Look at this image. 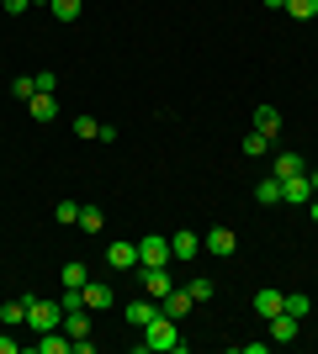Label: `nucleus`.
Listing matches in <instances>:
<instances>
[{
	"label": "nucleus",
	"mask_w": 318,
	"mask_h": 354,
	"mask_svg": "<svg viewBox=\"0 0 318 354\" xmlns=\"http://www.w3.org/2000/svg\"><path fill=\"white\" fill-rule=\"evenodd\" d=\"M138 349H149V354H181L186 339H181V328H175V317H154L149 328H143V339H138Z\"/></svg>",
	"instance_id": "1"
},
{
	"label": "nucleus",
	"mask_w": 318,
	"mask_h": 354,
	"mask_svg": "<svg viewBox=\"0 0 318 354\" xmlns=\"http://www.w3.org/2000/svg\"><path fill=\"white\" fill-rule=\"evenodd\" d=\"M27 323H32V333H53V328H64V307L43 301V296H27Z\"/></svg>",
	"instance_id": "2"
},
{
	"label": "nucleus",
	"mask_w": 318,
	"mask_h": 354,
	"mask_svg": "<svg viewBox=\"0 0 318 354\" xmlns=\"http://www.w3.org/2000/svg\"><path fill=\"white\" fill-rule=\"evenodd\" d=\"M175 254H170V238H159V233H149L143 243H138V265H170Z\"/></svg>",
	"instance_id": "3"
},
{
	"label": "nucleus",
	"mask_w": 318,
	"mask_h": 354,
	"mask_svg": "<svg viewBox=\"0 0 318 354\" xmlns=\"http://www.w3.org/2000/svg\"><path fill=\"white\" fill-rule=\"evenodd\" d=\"M191 307H197V301H191V291H186V286H170V291L159 296V312H165V317H175V323H181Z\"/></svg>",
	"instance_id": "4"
},
{
	"label": "nucleus",
	"mask_w": 318,
	"mask_h": 354,
	"mask_svg": "<svg viewBox=\"0 0 318 354\" xmlns=\"http://www.w3.org/2000/svg\"><path fill=\"white\" fill-rule=\"evenodd\" d=\"M281 201H287V207H308V201H313V185H308V175L281 180Z\"/></svg>",
	"instance_id": "5"
},
{
	"label": "nucleus",
	"mask_w": 318,
	"mask_h": 354,
	"mask_svg": "<svg viewBox=\"0 0 318 354\" xmlns=\"http://www.w3.org/2000/svg\"><path fill=\"white\" fill-rule=\"evenodd\" d=\"M106 265L112 270H138V243H106Z\"/></svg>",
	"instance_id": "6"
},
{
	"label": "nucleus",
	"mask_w": 318,
	"mask_h": 354,
	"mask_svg": "<svg viewBox=\"0 0 318 354\" xmlns=\"http://www.w3.org/2000/svg\"><path fill=\"white\" fill-rule=\"evenodd\" d=\"M154 317H159V301H154V296H143V301H133V307H127V328H138V333H143Z\"/></svg>",
	"instance_id": "7"
},
{
	"label": "nucleus",
	"mask_w": 318,
	"mask_h": 354,
	"mask_svg": "<svg viewBox=\"0 0 318 354\" xmlns=\"http://www.w3.org/2000/svg\"><path fill=\"white\" fill-rule=\"evenodd\" d=\"M265 323H271V344H292L297 339V317H292L287 307L276 312V317H265Z\"/></svg>",
	"instance_id": "8"
},
{
	"label": "nucleus",
	"mask_w": 318,
	"mask_h": 354,
	"mask_svg": "<svg viewBox=\"0 0 318 354\" xmlns=\"http://www.w3.org/2000/svg\"><path fill=\"white\" fill-rule=\"evenodd\" d=\"M271 175H276V180L308 175V159H303V153H276V164H271Z\"/></svg>",
	"instance_id": "9"
},
{
	"label": "nucleus",
	"mask_w": 318,
	"mask_h": 354,
	"mask_svg": "<svg viewBox=\"0 0 318 354\" xmlns=\"http://www.w3.org/2000/svg\"><path fill=\"white\" fill-rule=\"evenodd\" d=\"M239 249V238H233V227H212L207 233V254H218V259H228V254Z\"/></svg>",
	"instance_id": "10"
},
{
	"label": "nucleus",
	"mask_w": 318,
	"mask_h": 354,
	"mask_svg": "<svg viewBox=\"0 0 318 354\" xmlns=\"http://www.w3.org/2000/svg\"><path fill=\"white\" fill-rule=\"evenodd\" d=\"M80 296H85V307H91V312H101V307H112V301H117L106 281H85V291H80Z\"/></svg>",
	"instance_id": "11"
},
{
	"label": "nucleus",
	"mask_w": 318,
	"mask_h": 354,
	"mask_svg": "<svg viewBox=\"0 0 318 354\" xmlns=\"http://www.w3.org/2000/svg\"><path fill=\"white\" fill-rule=\"evenodd\" d=\"M64 333H69V339H85V333H91V307H69L64 312Z\"/></svg>",
	"instance_id": "12"
},
{
	"label": "nucleus",
	"mask_w": 318,
	"mask_h": 354,
	"mask_svg": "<svg viewBox=\"0 0 318 354\" xmlns=\"http://www.w3.org/2000/svg\"><path fill=\"white\" fill-rule=\"evenodd\" d=\"M27 111H32V122H53V117H59V101H53L48 90H37V95L27 101Z\"/></svg>",
	"instance_id": "13"
},
{
	"label": "nucleus",
	"mask_w": 318,
	"mask_h": 354,
	"mask_svg": "<svg viewBox=\"0 0 318 354\" xmlns=\"http://www.w3.org/2000/svg\"><path fill=\"white\" fill-rule=\"evenodd\" d=\"M255 133H265V138L281 133V111L276 106H255Z\"/></svg>",
	"instance_id": "14"
},
{
	"label": "nucleus",
	"mask_w": 318,
	"mask_h": 354,
	"mask_svg": "<svg viewBox=\"0 0 318 354\" xmlns=\"http://www.w3.org/2000/svg\"><path fill=\"white\" fill-rule=\"evenodd\" d=\"M281 307H287V291H255V312L260 317H276Z\"/></svg>",
	"instance_id": "15"
},
{
	"label": "nucleus",
	"mask_w": 318,
	"mask_h": 354,
	"mask_svg": "<svg viewBox=\"0 0 318 354\" xmlns=\"http://www.w3.org/2000/svg\"><path fill=\"white\" fill-rule=\"evenodd\" d=\"M255 201H260V207H281V180L265 175V180L255 185Z\"/></svg>",
	"instance_id": "16"
},
{
	"label": "nucleus",
	"mask_w": 318,
	"mask_h": 354,
	"mask_svg": "<svg viewBox=\"0 0 318 354\" xmlns=\"http://www.w3.org/2000/svg\"><path fill=\"white\" fill-rule=\"evenodd\" d=\"M197 249H202L197 233H175L170 238V254H175V259H197Z\"/></svg>",
	"instance_id": "17"
},
{
	"label": "nucleus",
	"mask_w": 318,
	"mask_h": 354,
	"mask_svg": "<svg viewBox=\"0 0 318 354\" xmlns=\"http://www.w3.org/2000/svg\"><path fill=\"white\" fill-rule=\"evenodd\" d=\"M16 323H27V296H21V301H6V307H0V328H16Z\"/></svg>",
	"instance_id": "18"
},
{
	"label": "nucleus",
	"mask_w": 318,
	"mask_h": 354,
	"mask_svg": "<svg viewBox=\"0 0 318 354\" xmlns=\"http://www.w3.org/2000/svg\"><path fill=\"white\" fill-rule=\"evenodd\" d=\"M85 281H91V270L80 265V259H75V265H64V291H85Z\"/></svg>",
	"instance_id": "19"
},
{
	"label": "nucleus",
	"mask_w": 318,
	"mask_h": 354,
	"mask_svg": "<svg viewBox=\"0 0 318 354\" xmlns=\"http://www.w3.org/2000/svg\"><path fill=\"white\" fill-rule=\"evenodd\" d=\"M287 16H297V21H313V16H318V0H287Z\"/></svg>",
	"instance_id": "20"
},
{
	"label": "nucleus",
	"mask_w": 318,
	"mask_h": 354,
	"mask_svg": "<svg viewBox=\"0 0 318 354\" xmlns=\"http://www.w3.org/2000/svg\"><path fill=\"white\" fill-rule=\"evenodd\" d=\"M186 291H191V301H197V307H202V301H212V281H207V275H197Z\"/></svg>",
	"instance_id": "21"
},
{
	"label": "nucleus",
	"mask_w": 318,
	"mask_h": 354,
	"mask_svg": "<svg viewBox=\"0 0 318 354\" xmlns=\"http://www.w3.org/2000/svg\"><path fill=\"white\" fill-rule=\"evenodd\" d=\"M11 95H16V101H32V95H37V85H32V74H21V80H11Z\"/></svg>",
	"instance_id": "22"
},
{
	"label": "nucleus",
	"mask_w": 318,
	"mask_h": 354,
	"mask_svg": "<svg viewBox=\"0 0 318 354\" xmlns=\"http://www.w3.org/2000/svg\"><path fill=\"white\" fill-rule=\"evenodd\" d=\"M53 217H59L64 227H75V222H80V207H75V201H59V207H53Z\"/></svg>",
	"instance_id": "23"
},
{
	"label": "nucleus",
	"mask_w": 318,
	"mask_h": 354,
	"mask_svg": "<svg viewBox=\"0 0 318 354\" xmlns=\"http://www.w3.org/2000/svg\"><path fill=\"white\" fill-rule=\"evenodd\" d=\"M80 227H85V233H101V212H96V207H80Z\"/></svg>",
	"instance_id": "24"
},
{
	"label": "nucleus",
	"mask_w": 318,
	"mask_h": 354,
	"mask_svg": "<svg viewBox=\"0 0 318 354\" xmlns=\"http://www.w3.org/2000/svg\"><path fill=\"white\" fill-rule=\"evenodd\" d=\"M287 312H292V317H297V323H303L308 312H313V301H308V296H287Z\"/></svg>",
	"instance_id": "25"
},
{
	"label": "nucleus",
	"mask_w": 318,
	"mask_h": 354,
	"mask_svg": "<svg viewBox=\"0 0 318 354\" xmlns=\"http://www.w3.org/2000/svg\"><path fill=\"white\" fill-rule=\"evenodd\" d=\"M53 16H59V21H75V16H80V0H53Z\"/></svg>",
	"instance_id": "26"
},
{
	"label": "nucleus",
	"mask_w": 318,
	"mask_h": 354,
	"mask_svg": "<svg viewBox=\"0 0 318 354\" xmlns=\"http://www.w3.org/2000/svg\"><path fill=\"white\" fill-rule=\"evenodd\" d=\"M96 133H101V122H96V117H75V138H96Z\"/></svg>",
	"instance_id": "27"
},
{
	"label": "nucleus",
	"mask_w": 318,
	"mask_h": 354,
	"mask_svg": "<svg viewBox=\"0 0 318 354\" xmlns=\"http://www.w3.org/2000/svg\"><path fill=\"white\" fill-rule=\"evenodd\" d=\"M32 85H37V90H48V95H53V90H59V74H53V69H43V74H32Z\"/></svg>",
	"instance_id": "28"
},
{
	"label": "nucleus",
	"mask_w": 318,
	"mask_h": 354,
	"mask_svg": "<svg viewBox=\"0 0 318 354\" xmlns=\"http://www.w3.org/2000/svg\"><path fill=\"white\" fill-rule=\"evenodd\" d=\"M265 143H271V138H265V133H249V138H244V153L255 159V153H265Z\"/></svg>",
	"instance_id": "29"
},
{
	"label": "nucleus",
	"mask_w": 318,
	"mask_h": 354,
	"mask_svg": "<svg viewBox=\"0 0 318 354\" xmlns=\"http://www.w3.org/2000/svg\"><path fill=\"white\" fill-rule=\"evenodd\" d=\"M0 354H21V344H16L11 333H0Z\"/></svg>",
	"instance_id": "30"
},
{
	"label": "nucleus",
	"mask_w": 318,
	"mask_h": 354,
	"mask_svg": "<svg viewBox=\"0 0 318 354\" xmlns=\"http://www.w3.org/2000/svg\"><path fill=\"white\" fill-rule=\"evenodd\" d=\"M0 6H6V11H11V16H21V11H27V6H32V0H0Z\"/></svg>",
	"instance_id": "31"
},
{
	"label": "nucleus",
	"mask_w": 318,
	"mask_h": 354,
	"mask_svg": "<svg viewBox=\"0 0 318 354\" xmlns=\"http://www.w3.org/2000/svg\"><path fill=\"white\" fill-rule=\"evenodd\" d=\"M260 6H265V11H287V0H260Z\"/></svg>",
	"instance_id": "32"
},
{
	"label": "nucleus",
	"mask_w": 318,
	"mask_h": 354,
	"mask_svg": "<svg viewBox=\"0 0 318 354\" xmlns=\"http://www.w3.org/2000/svg\"><path fill=\"white\" fill-rule=\"evenodd\" d=\"M308 185H313V196H318V169H308Z\"/></svg>",
	"instance_id": "33"
},
{
	"label": "nucleus",
	"mask_w": 318,
	"mask_h": 354,
	"mask_svg": "<svg viewBox=\"0 0 318 354\" xmlns=\"http://www.w3.org/2000/svg\"><path fill=\"white\" fill-rule=\"evenodd\" d=\"M308 217H313V222H318V196H313V201H308Z\"/></svg>",
	"instance_id": "34"
}]
</instances>
